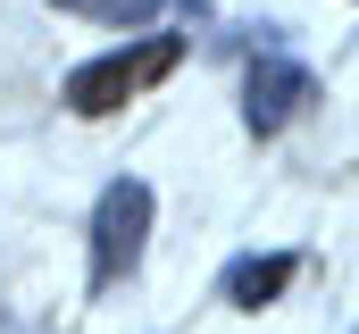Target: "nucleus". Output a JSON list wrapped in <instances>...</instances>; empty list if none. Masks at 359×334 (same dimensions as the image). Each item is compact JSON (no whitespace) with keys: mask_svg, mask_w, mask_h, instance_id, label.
Instances as JSON below:
<instances>
[{"mask_svg":"<svg viewBox=\"0 0 359 334\" xmlns=\"http://www.w3.org/2000/svg\"><path fill=\"white\" fill-rule=\"evenodd\" d=\"M184 42L176 34H151V42H134V51H109V59H92L67 76V109L76 117H109V109H126L134 92H151L159 76H176Z\"/></svg>","mask_w":359,"mask_h":334,"instance_id":"1","label":"nucleus"},{"mask_svg":"<svg viewBox=\"0 0 359 334\" xmlns=\"http://www.w3.org/2000/svg\"><path fill=\"white\" fill-rule=\"evenodd\" d=\"M142 234H151V184L142 175H117L100 192V218H92V284H126L142 267Z\"/></svg>","mask_w":359,"mask_h":334,"instance_id":"2","label":"nucleus"},{"mask_svg":"<svg viewBox=\"0 0 359 334\" xmlns=\"http://www.w3.org/2000/svg\"><path fill=\"white\" fill-rule=\"evenodd\" d=\"M309 100H318V76H309V67H292V59H259L251 84H243V117H251V134L292 126Z\"/></svg>","mask_w":359,"mask_h":334,"instance_id":"3","label":"nucleus"},{"mask_svg":"<svg viewBox=\"0 0 359 334\" xmlns=\"http://www.w3.org/2000/svg\"><path fill=\"white\" fill-rule=\"evenodd\" d=\"M292 267H301L292 250H268V259H234V267H226V301H234V309H268L276 293L292 284Z\"/></svg>","mask_w":359,"mask_h":334,"instance_id":"4","label":"nucleus"},{"mask_svg":"<svg viewBox=\"0 0 359 334\" xmlns=\"http://www.w3.org/2000/svg\"><path fill=\"white\" fill-rule=\"evenodd\" d=\"M76 17H100V25H151V17H192L201 0H59Z\"/></svg>","mask_w":359,"mask_h":334,"instance_id":"5","label":"nucleus"}]
</instances>
